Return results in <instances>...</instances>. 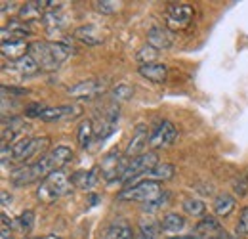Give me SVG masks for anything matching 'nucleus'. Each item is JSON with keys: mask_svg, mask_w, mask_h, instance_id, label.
<instances>
[{"mask_svg": "<svg viewBox=\"0 0 248 239\" xmlns=\"http://www.w3.org/2000/svg\"><path fill=\"white\" fill-rule=\"evenodd\" d=\"M80 113H82L80 105H58V107H48L40 119L46 120V122H54V120L75 119Z\"/></svg>", "mask_w": 248, "mask_h": 239, "instance_id": "obj_14", "label": "nucleus"}, {"mask_svg": "<svg viewBox=\"0 0 248 239\" xmlns=\"http://www.w3.org/2000/svg\"><path fill=\"white\" fill-rule=\"evenodd\" d=\"M29 54V44L25 40H14V42H2V56L10 60H21Z\"/></svg>", "mask_w": 248, "mask_h": 239, "instance_id": "obj_21", "label": "nucleus"}, {"mask_svg": "<svg viewBox=\"0 0 248 239\" xmlns=\"http://www.w3.org/2000/svg\"><path fill=\"white\" fill-rule=\"evenodd\" d=\"M149 136H151V132H147L145 124H138L134 134H132V138H130V142H128V146H126L124 157L134 159V157L143 155V150L149 146Z\"/></svg>", "mask_w": 248, "mask_h": 239, "instance_id": "obj_11", "label": "nucleus"}, {"mask_svg": "<svg viewBox=\"0 0 248 239\" xmlns=\"http://www.w3.org/2000/svg\"><path fill=\"white\" fill-rule=\"evenodd\" d=\"M71 186H73L71 178L63 171H56V172H52L50 176H46L38 184L36 197L42 203H54L56 199H60V197L67 195L71 191Z\"/></svg>", "mask_w": 248, "mask_h": 239, "instance_id": "obj_2", "label": "nucleus"}, {"mask_svg": "<svg viewBox=\"0 0 248 239\" xmlns=\"http://www.w3.org/2000/svg\"><path fill=\"white\" fill-rule=\"evenodd\" d=\"M138 73H140L143 79H147V81H151V83L160 85V83H166V79H168V65L160 63V61H155V63H145V65H140Z\"/></svg>", "mask_w": 248, "mask_h": 239, "instance_id": "obj_15", "label": "nucleus"}, {"mask_svg": "<svg viewBox=\"0 0 248 239\" xmlns=\"http://www.w3.org/2000/svg\"><path fill=\"white\" fill-rule=\"evenodd\" d=\"M189 239H202V238H199V236H195V234H191V238Z\"/></svg>", "mask_w": 248, "mask_h": 239, "instance_id": "obj_45", "label": "nucleus"}, {"mask_svg": "<svg viewBox=\"0 0 248 239\" xmlns=\"http://www.w3.org/2000/svg\"><path fill=\"white\" fill-rule=\"evenodd\" d=\"M46 109H48V107H46L44 103H31V105L25 109V115H27V117H42Z\"/></svg>", "mask_w": 248, "mask_h": 239, "instance_id": "obj_37", "label": "nucleus"}, {"mask_svg": "<svg viewBox=\"0 0 248 239\" xmlns=\"http://www.w3.org/2000/svg\"><path fill=\"white\" fill-rule=\"evenodd\" d=\"M178 138V130L174 126V122L170 120H160L155 128L151 130V136H149V146L153 150H160V148H168L176 142Z\"/></svg>", "mask_w": 248, "mask_h": 239, "instance_id": "obj_9", "label": "nucleus"}, {"mask_svg": "<svg viewBox=\"0 0 248 239\" xmlns=\"http://www.w3.org/2000/svg\"><path fill=\"white\" fill-rule=\"evenodd\" d=\"M71 182H73L75 188H80V189L90 191L93 186H95V182H97V169H92L88 172L86 171H78V172H75L71 176Z\"/></svg>", "mask_w": 248, "mask_h": 239, "instance_id": "obj_23", "label": "nucleus"}, {"mask_svg": "<svg viewBox=\"0 0 248 239\" xmlns=\"http://www.w3.org/2000/svg\"><path fill=\"white\" fill-rule=\"evenodd\" d=\"M29 34H31L29 23H25L23 19H10V23L2 27V42L25 40Z\"/></svg>", "mask_w": 248, "mask_h": 239, "instance_id": "obj_13", "label": "nucleus"}, {"mask_svg": "<svg viewBox=\"0 0 248 239\" xmlns=\"http://www.w3.org/2000/svg\"><path fill=\"white\" fill-rule=\"evenodd\" d=\"M44 239H63V238H60V236H54V234H50V236H46Z\"/></svg>", "mask_w": 248, "mask_h": 239, "instance_id": "obj_44", "label": "nucleus"}, {"mask_svg": "<svg viewBox=\"0 0 248 239\" xmlns=\"http://www.w3.org/2000/svg\"><path fill=\"white\" fill-rule=\"evenodd\" d=\"M160 230V224H156L151 218H141L138 224V238L136 239H156V234Z\"/></svg>", "mask_w": 248, "mask_h": 239, "instance_id": "obj_26", "label": "nucleus"}, {"mask_svg": "<svg viewBox=\"0 0 248 239\" xmlns=\"http://www.w3.org/2000/svg\"><path fill=\"white\" fill-rule=\"evenodd\" d=\"M174 174H176V167L170 165V163H158L156 167H153V169L147 172L149 180H156V182L174 178Z\"/></svg>", "mask_w": 248, "mask_h": 239, "instance_id": "obj_27", "label": "nucleus"}, {"mask_svg": "<svg viewBox=\"0 0 248 239\" xmlns=\"http://www.w3.org/2000/svg\"><path fill=\"white\" fill-rule=\"evenodd\" d=\"M191 236H172V238H166V239H189Z\"/></svg>", "mask_w": 248, "mask_h": 239, "instance_id": "obj_43", "label": "nucleus"}, {"mask_svg": "<svg viewBox=\"0 0 248 239\" xmlns=\"http://www.w3.org/2000/svg\"><path fill=\"white\" fill-rule=\"evenodd\" d=\"M95 128H93V122L90 119L82 120L80 126H78V132H77V138H78V146L80 148H90V144L95 138Z\"/></svg>", "mask_w": 248, "mask_h": 239, "instance_id": "obj_25", "label": "nucleus"}, {"mask_svg": "<svg viewBox=\"0 0 248 239\" xmlns=\"http://www.w3.org/2000/svg\"><path fill=\"white\" fill-rule=\"evenodd\" d=\"M210 234H221V224L216 216H210V214H204L199 224L195 226V236L202 239H208Z\"/></svg>", "mask_w": 248, "mask_h": 239, "instance_id": "obj_20", "label": "nucleus"}, {"mask_svg": "<svg viewBox=\"0 0 248 239\" xmlns=\"http://www.w3.org/2000/svg\"><path fill=\"white\" fill-rule=\"evenodd\" d=\"M50 146V138L42 136V138H21L16 144L10 146V155L14 161H27L31 157H36L40 153L48 150ZM8 148V146H4Z\"/></svg>", "mask_w": 248, "mask_h": 239, "instance_id": "obj_4", "label": "nucleus"}, {"mask_svg": "<svg viewBox=\"0 0 248 239\" xmlns=\"http://www.w3.org/2000/svg\"><path fill=\"white\" fill-rule=\"evenodd\" d=\"M128 157H123L119 151H111L105 155L103 163H101V176L105 178V182L113 184V182H121L124 171L128 167Z\"/></svg>", "mask_w": 248, "mask_h": 239, "instance_id": "obj_6", "label": "nucleus"}, {"mask_svg": "<svg viewBox=\"0 0 248 239\" xmlns=\"http://www.w3.org/2000/svg\"><path fill=\"white\" fill-rule=\"evenodd\" d=\"M166 193H162L160 197H156L155 201H151V203H147V205H143V209L145 210H155V209H158V207H162L164 205V201H166Z\"/></svg>", "mask_w": 248, "mask_h": 239, "instance_id": "obj_40", "label": "nucleus"}, {"mask_svg": "<svg viewBox=\"0 0 248 239\" xmlns=\"http://www.w3.org/2000/svg\"><path fill=\"white\" fill-rule=\"evenodd\" d=\"M184 210L186 214L193 216V218H202L206 212V205L201 199H186L184 201Z\"/></svg>", "mask_w": 248, "mask_h": 239, "instance_id": "obj_29", "label": "nucleus"}, {"mask_svg": "<svg viewBox=\"0 0 248 239\" xmlns=\"http://www.w3.org/2000/svg\"><path fill=\"white\" fill-rule=\"evenodd\" d=\"M111 94H113V100L115 102H128L134 96V90L130 88L128 85H117Z\"/></svg>", "mask_w": 248, "mask_h": 239, "instance_id": "obj_34", "label": "nucleus"}, {"mask_svg": "<svg viewBox=\"0 0 248 239\" xmlns=\"http://www.w3.org/2000/svg\"><path fill=\"white\" fill-rule=\"evenodd\" d=\"M235 197L233 195H229V193H219L216 195V199H214V212H216V216L219 218H227L233 210H235Z\"/></svg>", "mask_w": 248, "mask_h": 239, "instance_id": "obj_24", "label": "nucleus"}, {"mask_svg": "<svg viewBox=\"0 0 248 239\" xmlns=\"http://www.w3.org/2000/svg\"><path fill=\"white\" fill-rule=\"evenodd\" d=\"M75 38L80 40L82 44L86 46H97L105 40L103 36V31L99 29L97 25H80L75 29Z\"/></svg>", "mask_w": 248, "mask_h": 239, "instance_id": "obj_16", "label": "nucleus"}, {"mask_svg": "<svg viewBox=\"0 0 248 239\" xmlns=\"http://www.w3.org/2000/svg\"><path fill=\"white\" fill-rule=\"evenodd\" d=\"M2 94H4V96H6V94H12L14 98H17V96H25V94H29V90L16 88V86H2Z\"/></svg>", "mask_w": 248, "mask_h": 239, "instance_id": "obj_39", "label": "nucleus"}, {"mask_svg": "<svg viewBox=\"0 0 248 239\" xmlns=\"http://www.w3.org/2000/svg\"><path fill=\"white\" fill-rule=\"evenodd\" d=\"M235 232H237V238H247L248 236V207L243 209V212H241V218L237 222Z\"/></svg>", "mask_w": 248, "mask_h": 239, "instance_id": "obj_36", "label": "nucleus"}, {"mask_svg": "<svg viewBox=\"0 0 248 239\" xmlns=\"http://www.w3.org/2000/svg\"><path fill=\"white\" fill-rule=\"evenodd\" d=\"M195 10L189 4H172L166 12V27L170 31H184L193 21Z\"/></svg>", "mask_w": 248, "mask_h": 239, "instance_id": "obj_8", "label": "nucleus"}, {"mask_svg": "<svg viewBox=\"0 0 248 239\" xmlns=\"http://www.w3.org/2000/svg\"><path fill=\"white\" fill-rule=\"evenodd\" d=\"M138 234L134 232V228L124 220V218H117L111 222L109 230H107V239H136Z\"/></svg>", "mask_w": 248, "mask_h": 239, "instance_id": "obj_19", "label": "nucleus"}, {"mask_svg": "<svg viewBox=\"0 0 248 239\" xmlns=\"http://www.w3.org/2000/svg\"><path fill=\"white\" fill-rule=\"evenodd\" d=\"M17 226H19V230L23 234H29L32 230V226H34V210L31 209L23 210L19 214V218H17Z\"/></svg>", "mask_w": 248, "mask_h": 239, "instance_id": "obj_31", "label": "nucleus"}, {"mask_svg": "<svg viewBox=\"0 0 248 239\" xmlns=\"http://www.w3.org/2000/svg\"><path fill=\"white\" fill-rule=\"evenodd\" d=\"M107 90V85L103 81H97V79H90V81H80L78 85L71 86L67 90V94L71 96V100H95L97 96H101L103 92Z\"/></svg>", "mask_w": 248, "mask_h": 239, "instance_id": "obj_10", "label": "nucleus"}, {"mask_svg": "<svg viewBox=\"0 0 248 239\" xmlns=\"http://www.w3.org/2000/svg\"><path fill=\"white\" fill-rule=\"evenodd\" d=\"M16 69H17L21 75H25V77H29V75H34L36 71H40V67L36 65V61L32 60L29 54H27V56H23L21 60L16 61Z\"/></svg>", "mask_w": 248, "mask_h": 239, "instance_id": "obj_30", "label": "nucleus"}, {"mask_svg": "<svg viewBox=\"0 0 248 239\" xmlns=\"http://www.w3.org/2000/svg\"><path fill=\"white\" fill-rule=\"evenodd\" d=\"M50 48H52V54H54V58L58 60L60 65H62L65 60H69V58H71V54H73V46H71V44H67V42H63V40L50 42Z\"/></svg>", "mask_w": 248, "mask_h": 239, "instance_id": "obj_28", "label": "nucleus"}, {"mask_svg": "<svg viewBox=\"0 0 248 239\" xmlns=\"http://www.w3.org/2000/svg\"><path fill=\"white\" fill-rule=\"evenodd\" d=\"M29 56L36 61V65L40 67V71H56L60 67L58 60L54 58L52 54V48H50V42H44V40H34L29 44Z\"/></svg>", "mask_w": 248, "mask_h": 239, "instance_id": "obj_7", "label": "nucleus"}, {"mask_svg": "<svg viewBox=\"0 0 248 239\" xmlns=\"http://www.w3.org/2000/svg\"><path fill=\"white\" fill-rule=\"evenodd\" d=\"M233 191H235V195H239V197H245L248 193V172H243V174H239L235 182H233Z\"/></svg>", "mask_w": 248, "mask_h": 239, "instance_id": "obj_33", "label": "nucleus"}, {"mask_svg": "<svg viewBox=\"0 0 248 239\" xmlns=\"http://www.w3.org/2000/svg\"><path fill=\"white\" fill-rule=\"evenodd\" d=\"M156 56H158V50H155V48L149 46V44L138 52V60L141 61V65H145V63H155Z\"/></svg>", "mask_w": 248, "mask_h": 239, "instance_id": "obj_35", "label": "nucleus"}, {"mask_svg": "<svg viewBox=\"0 0 248 239\" xmlns=\"http://www.w3.org/2000/svg\"><path fill=\"white\" fill-rule=\"evenodd\" d=\"M92 4L99 14H115L119 10V2L115 0H93Z\"/></svg>", "mask_w": 248, "mask_h": 239, "instance_id": "obj_32", "label": "nucleus"}, {"mask_svg": "<svg viewBox=\"0 0 248 239\" xmlns=\"http://www.w3.org/2000/svg\"><path fill=\"white\" fill-rule=\"evenodd\" d=\"M119 117H121V109H119V105H117V107H111V109L107 111L105 119H103V122H101V128H99V132H97V136H95L97 142H103L105 138H109V136L117 130Z\"/></svg>", "mask_w": 248, "mask_h": 239, "instance_id": "obj_17", "label": "nucleus"}, {"mask_svg": "<svg viewBox=\"0 0 248 239\" xmlns=\"http://www.w3.org/2000/svg\"><path fill=\"white\" fill-rule=\"evenodd\" d=\"M10 203H12V195H8L6 189H2V205L6 207V205H10Z\"/></svg>", "mask_w": 248, "mask_h": 239, "instance_id": "obj_42", "label": "nucleus"}, {"mask_svg": "<svg viewBox=\"0 0 248 239\" xmlns=\"http://www.w3.org/2000/svg\"><path fill=\"white\" fill-rule=\"evenodd\" d=\"M162 195V188H160V182L156 180H143V182H138V184H132L128 188H124L123 191H119L117 199L119 201H138V203H151L155 201L156 197Z\"/></svg>", "mask_w": 248, "mask_h": 239, "instance_id": "obj_3", "label": "nucleus"}, {"mask_svg": "<svg viewBox=\"0 0 248 239\" xmlns=\"http://www.w3.org/2000/svg\"><path fill=\"white\" fill-rule=\"evenodd\" d=\"M147 42L155 50H168L172 46V34L162 27H151L147 31Z\"/></svg>", "mask_w": 248, "mask_h": 239, "instance_id": "obj_18", "label": "nucleus"}, {"mask_svg": "<svg viewBox=\"0 0 248 239\" xmlns=\"http://www.w3.org/2000/svg\"><path fill=\"white\" fill-rule=\"evenodd\" d=\"M184 228H186V218L178 212H168L160 220V230L166 232V234H178Z\"/></svg>", "mask_w": 248, "mask_h": 239, "instance_id": "obj_22", "label": "nucleus"}, {"mask_svg": "<svg viewBox=\"0 0 248 239\" xmlns=\"http://www.w3.org/2000/svg\"><path fill=\"white\" fill-rule=\"evenodd\" d=\"M156 165H158V157H156L155 151H147V153H143L140 157H134V159L128 161V167H126V171H124L123 178H121L119 184H123L124 188H128L130 182L138 180L141 174H147Z\"/></svg>", "mask_w": 248, "mask_h": 239, "instance_id": "obj_5", "label": "nucleus"}, {"mask_svg": "<svg viewBox=\"0 0 248 239\" xmlns=\"http://www.w3.org/2000/svg\"><path fill=\"white\" fill-rule=\"evenodd\" d=\"M71 159H73V150L67 148V146H58L52 151L44 153L42 157H38L31 165L16 169L12 172V176H10V182L16 188H23V186H29V184H34V182L40 184L52 172L63 171V167L67 163H71Z\"/></svg>", "mask_w": 248, "mask_h": 239, "instance_id": "obj_1", "label": "nucleus"}, {"mask_svg": "<svg viewBox=\"0 0 248 239\" xmlns=\"http://www.w3.org/2000/svg\"><path fill=\"white\" fill-rule=\"evenodd\" d=\"M29 124L23 120V117H10V120L4 119L2 122V146H8L10 142L16 144V140L25 134Z\"/></svg>", "mask_w": 248, "mask_h": 239, "instance_id": "obj_12", "label": "nucleus"}, {"mask_svg": "<svg viewBox=\"0 0 248 239\" xmlns=\"http://www.w3.org/2000/svg\"><path fill=\"white\" fill-rule=\"evenodd\" d=\"M0 239H12V220L2 214V234H0Z\"/></svg>", "mask_w": 248, "mask_h": 239, "instance_id": "obj_38", "label": "nucleus"}, {"mask_svg": "<svg viewBox=\"0 0 248 239\" xmlns=\"http://www.w3.org/2000/svg\"><path fill=\"white\" fill-rule=\"evenodd\" d=\"M208 239H241L237 238V236H231V234H225V232H221V234H217L214 238H208Z\"/></svg>", "mask_w": 248, "mask_h": 239, "instance_id": "obj_41", "label": "nucleus"}, {"mask_svg": "<svg viewBox=\"0 0 248 239\" xmlns=\"http://www.w3.org/2000/svg\"><path fill=\"white\" fill-rule=\"evenodd\" d=\"M27 239H44V238H27Z\"/></svg>", "mask_w": 248, "mask_h": 239, "instance_id": "obj_46", "label": "nucleus"}]
</instances>
